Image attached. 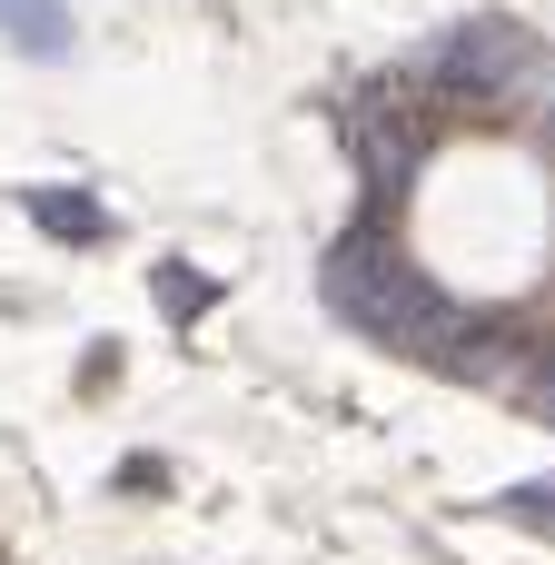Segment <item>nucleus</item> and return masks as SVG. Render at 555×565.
<instances>
[{
    "label": "nucleus",
    "instance_id": "nucleus-1",
    "mask_svg": "<svg viewBox=\"0 0 555 565\" xmlns=\"http://www.w3.org/2000/svg\"><path fill=\"white\" fill-rule=\"evenodd\" d=\"M318 298L357 328V338H377V348H407V358H427L437 367V348L467 328V308L437 288V278H417L387 238H377V218H357L328 258H318Z\"/></svg>",
    "mask_w": 555,
    "mask_h": 565
},
{
    "label": "nucleus",
    "instance_id": "nucleus-2",
    "mask_svg": "<svg viewBox=\"0 0 555 565\" xmlns=\"http://www.w3.org/2000/svg\"><path fill=\"white\" fill-rule=\"evenodd\" d=\"M526 79V30L516 20H457L397 89H437V99H506Z\"/></svg>",
    "mask_w": 555,
    "mask_h": 565
},
{
    "label": "nucleus",
    "instance_id": "nucleus-3",
    "mask_svg": "<svg viewBox=\"0 0 555 565\" xmlns=\"http://www.w3.org/2000/svg\"><path fill=\"white\" fill-rule=\"evenodd\" d=\"M417 119H387V109H357V159H367V179L377 189H407L417 179Z\"/></svg>",
    "mask_w": 555,
    "mask_h": 565
},
{
    "label": "nucleus",
    "instance_id": "nucleus-4",
    "mask_svg": "<svg viewBox=\"0 0 555 565\" xmlns=\"http://www.w3.org/2000/svg\"><path fill=\"white\" fill-rule=\"evenodd\" d=\"M0 40H20L30 60H60L70 50V10L60 0H0Z\"/></svg>",
    "mask_w": 555,
    "mask_h": 565
},
{
    "label": "nucleus",
    "instance_id": "nucleus-5",
    "mask_svg": "<svg viewBox=\"0 0 555 565\" xmlns=\"http://www.w3.org/2000/svg\"><path fill=\"white\" fill-rule=\"evenodd\" d=\"M20 209H30V218H40L50 238H70V248H89V238L109 228V218H99V199H79V189H30Z\"/></svg>",
    "mask_w": 555,
    "mask_h": 565
},
{
    "label": "nucleus",
    "instance_id": "nucleus-6",
    "mask_svg": "<svg viewBox=\"0 0 555 565\" xmlns=\"http://www.w3.org/2000/svg\"><path fill=\"white\" fill-rule=\"evenodd\" d=\"M506 516H516V526H555V487H516Z\"/></svg>",
    "mask_w": 555,
    "mask_h": 565
},
{
    "label": "nucleus",
    "instance_id": "nucleus-7",
    "mask_svg": "<svg viewBox=\"0 0 555 565\" xmlns=\"http://www.w3.org/2000/svg\"><path fill=\"white\" fill-rule=\"evenodd\" d=\"M526 417H546V427H555V367H526Z\"/></svg>",
    "mask_w": 555,
    "mask_h": 565
},
{
    "label": "nucleus",
    "instance_id": "nucleus-8",
    "mask_svg": "<svg viewBox=\"0 0 555 565\" xmlns=\"http://www.w3.org/2000/svg\"><path fill=\"white\" fill-rule=\"evenodd\" d=\"M159 288H169V308H209V278H189V268H169Z\"/></svg>",
    "mask_w": 555,
    "mask_h": 565
},
{
    "label": "nucleus",
    "instance_id": "nucleus-9",
    "mask_svg": "<svg viewBox=\"0 0 555 565\" xmlns=\"http://www.w3.org/2000/svg\"><path fill=\"white\" fill-rule=\"evenodd\" d=\"M536 79H546V89H536V99H546V119H555V70H536Z\"/></svg>",
    "mask_w": 555,
    "mask_h": 565
}]
</instances>
